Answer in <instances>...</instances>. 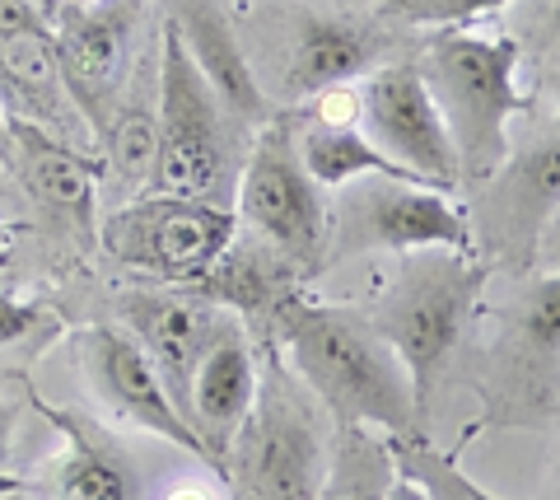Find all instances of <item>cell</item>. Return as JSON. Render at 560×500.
Instances as JSON below:
<instances>
[{"instance_id": "32", "label": "cell", "mask_w": 560, "mask_h": 500, "mask_svg": "<svg viewBox=\"0 0 560 500\" xmlns=\"http://www.w3.org/2000/svg\"><path fill=\"white\" fill-rule=\"evenodd\" d=\"M168 500H210V496H206L201 487H178V491H173Z\"/></svg>"}, {"instance_id": "22", "label": "cell", "mask_w": 560, "mask_h": 500, "mask_svg": "<svg viewBox=\"0 0 560 500\" xmlns=\"http://www.w3.org/2000/svg\"><path fill=\"white\" fill-rule=\"evenodd\" d=\"M160 154V103L131 98L103 123V160L127 187H145Z\"/></svg>"}, {"instance_id": "10", "label": "cell", "mask_w": 560, "mask_h": 500, "mask_svg": "<svg viewBox=\"0 0 560 500\" xmlns=\"http://www.w3.org/2000/svg\"><path fill=\"white\" fill-rule=\"evenodd\" d=\"M360 123L364 136L388 154V160L416 168L420 178H430L440 193H458V150L448 141V127L434 98L420 80L416 61H388L360 80Z\"/></svg>"}, {"instance_id": "21", "label": "cell", "mask_w": 560, "mask_h": 500, "mask_svg": "<svg viewBox=\"0 0 560 500\" xmlns=\"http://www.w3.org/2000/svg\"><path fill=\"white\" fill-rule=\"evenodd\" d=\"M393 481H397V458L388 435L374 426H337L318 500H388Z\"/></svg>"}, {"instance_id": "36", "label": "cell", "mask_w": 560, "mask_h": 500, "mask_svg": "<svg viewBox=\"0 0 560 500\" xmlns=\"http://www.w3.org/2000/svg\"><path fill=\"white\" fill-rule=\"evenodd\" d=\"M556 500H560V473H556Z\"/></svg>"}, {"instance_id": "3", "label": "cell", "mask_w": 560, "mask_h": 500, "mask_svg": "<svg viewBox=\"0 0 560 500\" xmlns=\"http://www.w3.org/2000/svg\"><path fill=\"white\" fill-rule=\"evenodd\" d=\"M486 263L477 253L420 248L397 267L388 290L374 300L370 323L374 333L397 351L401 370L411 374L416 403L425 407L434 374L448 365V356L463 347L471 314H477Z\"/></svg>"}, {"instance_id": "14", "label": "cell", "mask_w": 560, "mask_h": 500, "mask_svg": "<svg viewBox=\"0 0 560 500\" xmlns=\"http://www.w3.org/2000/svg\"><path fill=\"white\" fill-rule=\"evenodd\" d=\"M117 314H121V327L140 341V351L154 360L168 398L187 417L191 379H197V365L210 351V341L224 333L230 314H220V304H210L201 295H160V290H127L117 300Z\"/></svg>"}, {"instance_id": "6", "label": "cell", "mask_w": 560, "mask_h": 500, "mask_svg": "<svg viewBox=\"0 0 560 500\" xmlns=\"http://www.w3.org/2000/svg\"><path fill=\"white\" fill-rule=\"evenodd\" d=\"M420 248L477 253L467 211L453 206L448 193L401 178H355L337 187L323 267L350 263V257L364 253H420Z\"/></svg>"}, {"instance_id": "7", "label": "cell", "mask_w": 560, "mask_h": 500, "mask_svg": "<svg viewBox=\"0 0 560 500\" xmlns=\"http://www.w3.org/2000/svg\"><path fill=\"white\" fill-rule=\"evenodd\" d=\"M238 216L215 201L145 193L98 225V244L113 263L145 271L168 286H197L234 248Z\"/></svg>"}, {"instance_id": "25", "label": "cell", "mask_w": 560, "mask_h": 500, "mask_svg": "<svg viewBox=\"0 0 560 500\" xmlns=\"http://www.w3.org/2000/svg\"><path fill=\"white\" fill-rule=\"evenodd\" d=\"M523 33L533 38V57L537 66L560 75V0H528L523 14Z\"/></svg>"}, {"instance_id": "11", "label": "cell", "mask_w": 560, "mask_h": 500, "mask_svg": "<svg viewBox=\"0 0 560 500\" xmlns=\"http://www.w3.org/2000/svg\"><path fill=\"white\" fill-rule=\"evenodd\" d=\"M80 360H84V374H90V384L103 398V407L117 411L121 421L150 430V435L178 444V450H187L191 458H201L215 477H224L220 458L206 450V440L191 430V421L178 411V403L168 398L154 360L140 351V341L127 333V327H117V323L84 327L80 333Z\"/></svg>"}, {"instance_id": "29", "label": "cell", "mask_w": 560, "mask_h": 500, "mask_svg": "<svg viewBox=\"0 0 560 500\" xmlns=\"http://www.w3.org/2000/svg\"><path fill=\"white\" fill-rule=\"evenodd\" d=\"M537 263H556V267H560V216H556V225L547 230V239H541Z\"/></svg>"}, {"instance_id": "34", "label": "cell", "mask_w": 560, "mask_h": 500, "mask_svg": "<svg viewBox=\"0 0 560 500\" xmlns=\"http://www.w3.org/2000/svg\"><path fill=\"white\" fill-rule=\"evenodd\" d=\"M33 5H38V10L47 14V24H51V20H57V10L66 5V0H33Z\"/></svg>"}, {"instance_id": "1", "label": "cell", "mask_w": 560, "mask_h": 500, "mask_svg": "<svg viewBox=\"0 0 560 500\" xmlns=\"http://www.w3.org/2000/svg\"><path fill=\"white\" fill-rule=\"evenodd\" d=\"M276 333L337 426H374L393 440L416 435L420 403L411 374L364 314L290 295L276 304Z\"/></svg>"}, {"instance_id": "4", "label": "cell", "mask_w": 560, "mask_h": 500, "mask_svg": "<svg viewBox=\"0 0 560 500\" xmlns=\"http://www.w3.org/2000/svg\"><path fill=\"white\" fill-rule=\"evenodd\" d=\"M234 117L220 108L210 84L191 66L183 38L164 24L160 51V154H154L145 193L191 197L224 206L234 178Z\"/></svg>"}, {"instance_id": "23", "label": "cell", "mask_w": 560, "mask_h": 500, "mask_svg": "<svg viewBox=\"0 0 560 500\" xmlns=\"http://www.w3.org/2000/svg\"><path fill=\"white\" fill-rule=\"evenodd\" d=\"M393 458H397V473H407L420 491H425V500H495L486 487H477L453 454H440L434 444H425L420 435H401L393 440Z\"/></svg>"}, {"instance_id": "30", "label": "cell", "mask_w": 560, "mask_h": 500, "mask_svg": "<svg viewBox=\"0 0 560 500\" xmlns=\"http://www.w3.org/2000/svg\"><path fill=\"white\" fill-rule=\"evenodd\" d=\"M388 500H425V491H420V487H416V481H411L407 473H397V481H393Z\"/></svg>"}, {"instance_id": "33", "label": "cell", "mask_w": 560, "mask_h": 500, "mask_svg": "<svg viewBox=\"0 0 560 500\" xmlns=\"http://www.w3.org/2000/svg\"><path fill=\"white\" fill-rule=\"evenodd\" d=\"M0 164H10V131H5V113H0Z\"/></svg>"}, {"instance_id": "5", "label": "cell", "mask_w": 560, "mask_h": 500, "mask_svg": "<svg viewBox=\"0 0 560 500\" xmlns=\"http://www.w3.org/2000/svg\"><path fill=\"white\" fill-rule=\"evenodd\" d=\"M323 468L327 444L318 421L294 379L271 360L267 374H257L248 421L224 454V477L238 487V500H318Z\"/></svg>"}, {"instance_id": "16", "label": "cell", "mask_w": 560, "mask_h": 500, "mask_svg": "<svg viewBox=\"0 0 560 500\" xmlns=\"http://www.w3.org/2000/svg\"><path fill=\"white\" fill-rule=\"evenodd\" d=\"M173 33L183 38L191 66L201 71V80L210 84V94L220 98V108L234 117L238 127H261L271 123L276 108L261 80L253 71L248 51H243L238 33L230 24L215 0H173V14H168Z\"/></svg>"}, {"instance_id": "18", "label": "cell", "mask_w": 560, "mask_h": 500, "mask_svg": "<svg viewBox=\"0 0 560 500\" xmlns=\"http://www.w3.org/2000/svg\"><path fill=\"white\" fill-rule=\"evenodd\" d=\"M388 38L374 24L337 20V14H300L290 47V71H285V94L290 98H318L327 90L360 80L378 71Z\"/></svg>"}, {"instance_id": "24", "label": "cell", "mask_w": 560, "mask_h": 500, "mask_svg": "<svg viewBox=\"0 0 560 500\" xmlns=\"http://www.w3.org/2000/svg\"><path fill=\"white\" fill-rule=\"evenodd\" d=\"M510 0H388V14L401 24H425V28H463L481 20L490 10H504Z\"/></svg>"}, {"instance_id": "8", "label": "cell", "mask_w": 560, "mask_h": 500, "mask_svg": "<svg viewBox=\"0 0 560 500\" xmlns=\"http://www.w3.org/2000/svg\"><path fill=\"white\" fill-rule=\"evenodd\" d=\"M463 211L471 225V244L490 263H504L514 271H528L537 263L541 239L560 216V113L528 146H510L495 174L471 187V201Z\"/></svg>"}, {"instance_id": "13", "label": "cell", "mask_w": 560, "mask_h": 500, "mask_svg": "<svg viewBox=\"0 0 560 500\" xmlns=\"http://www.w3.org/2000/svg\"><path fill=\"white\" fill-rule=\"evenodd\" d=\"M560 384V267L533 276L514 295L504 318V341L495 347L490 407L495 417L547 411Z\"/></svg>"}, {"instance_id": "20", "label": "cell", "mask_w": 560, "mask_h": 500, "mask_svg": "<svg viewBox=\"0 0 560 500\" xmlns=\"http://www.w3.org/2000/svg\"><path fill=\"white\" fill-rule=\"evenodd\" d=\"M300 160L308 168V178L318 187H346L355 178H401V183H420L434 187L430 178H420L416 168L388 160L370 136H364L355 123H313L300 131Z\"/></svg>"}, {"instance_id": "2", "label": "cell", "mask_w": 560, "mask_h": 500, "mask_svg": "<svg viewBox=\"0 0 560 500\" xmlns=\"http://www.w3.org/2000/svg\"><path fill=\"white\" fill-rule=\"evenodd\" d=\"M518 38L510 33L486 38L467 28H440L416 61L458 150L463 187L486 183L510 154V123L528 108V98L518 94Z\"/></svg>"}, {"instance_id": "12", "label": "cell", "mask_w": 560, "mask_h": 500, "mask_svg": "<svg viewBox=\"0 0 560 500\" xmlns=\"http://www.w3.org/2000/svg\"><path fill=\"white\" fill-rule=\"evenodd\" d=\"M140 24V0H98V5H61L51 20V57L66 80V94L103 131L113 98L127 84V61Z\"/></svg>"}, {"instance_id": "27", "label": "cell", "mask_w": 560, "mask_h": 500, "mask_svg": "<svg viewBox=\"0 0 560 500\" xmlns=\"http://www.w3.org/2000/svg\"><path fill=\"white\" fill-rule=\"evenodd\" d=\"M28 33H51L47 14L33 0H0V38H28Z\"/></svg>"}, {"instance_id": "17", "label": "cell", "mask_w": 560, "mask_h": 500, "mask_svg": "<svg viewBox=\"0 0 560 500\" xmlns=\"http://www.w3.org/2000/svg\"><path fill=\"white\" fill-rule=\"evenodd\" d=\"M10 131V168L38 197L51 216H66L70 230H94V178L98 164L90 154L70 150L57 131H47L33 117H5Z\"/></svg>"}, {"instance_id": "28", "label": "cell", "mask_w": 560, "mask_h": 500, "mask_svg": "<svg viewBox=\"0 0 560 500\" xmlns=\"http://www.w3.org/2000/svg\"><path fill=\"white\" fill-rule=\"evenodd\" d=\"M14 426H20V411H14V403L0 398V473H5L10 450H14Z\"/></svg>"}, {"instance_id": "9", "label": "cell", "mask_w": 560, "mask_h": 500, "mask_svg": "<svg viewBox=\"0 0 560 500\" xmlns=\"http://www.w3.org/2000/svg\"><path fill=\"white\" fill-rule=\"evenodd\" d=\"M243 225H253L271 244L276 257L300 267H323L327 248V206L323 187L308 178L300 160V123L271 117L253 136V150L238 174V211Z\"/></svg>"}, {"instance_id": "31", "label": "cell", "mask_w": 560, "mask_h": 500, "mask_svg": "<svg viewBox=\"0 0 560 500\" xmlns=\"http://www.w3.org/2000/svg\"><path fill=\"white\" fill-rule=\"evenodd\" d=\"M0 500H33L28 487H14V481H0Z\"/></svg>"}, {"instance_id": "26", "label": "cell", "mask_w": 560, "mask_h": 500, "mask_svg": "<svg viewBox=\"0 0 560 500\" xmlns=\"http://www.w3.org/2000/svg\"><path fill=\"white\" fill-rule=\"evenodd\" d=\"M38 323H43V314L28 300H14L10 290H0V347H14V341H24Z\"/></svg>"}, {"instance_id": "19", "label": "cell", "mask_w": 560, "mask_h": 500, "mask_svg": "<svg viewBox=\"0 0 560 500\" xmlns=\"http://www.w3.org/2000/svg\"><path fill=\"white\" fill-rule=\"evenodd\" d=\"M253 398H257V360H253V347L243 341V327L230 318L224 333L201 356L197 379H191V411H187L191 430L220 458V468H224V454H230L238 426L248 421Z\"/></svg>"}, {"instance_id": "15", "label": "cell", "mask_w": 560, "mask_h": 500, "mask_svg": "<svg viewBox=\"0 0 560 500\" xmlns=\"http://www.w3.org/2000/svg\"><path fill=\"white\" fill-rule=\"evenodd\" d=\"M28 398L61 435V458H51V468L28 487L33 500H140L145 481L127 444L75 407H51L38 393Z\"/></svg>"}, {"instance_id": "35", "label": "cell", "mask_w": 560, "mask_h": 500, "mask_svg": "<svg viewBox=\"0 0 560 500\" xmlns=\"http://www.w3.org/2000/svg\"><path fill=\"white\" fill-rule=\"evenodd\" d=\"M5 248H10V230L0 225V257H5Z\"/></svg>"}]
</instances>
